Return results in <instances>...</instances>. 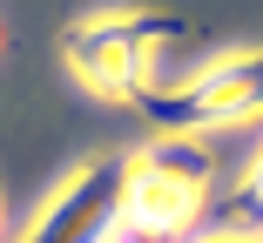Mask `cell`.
<instances>
[{"label": "cell", "mask_w": 263, "mask_h": 243, "mask_svg": "<svg viewBox=\"0 0 263 243\" xmlns=\"http://www.w3.org/2000/svg\"><path fill=\"white\" fill-rule=\"evenodd\" d=\"M209 196V156L196 135H169L162 149H148L128 162L122 182V230L148 236V243H176Z\"/></svg>", "instance_id": "obj_1"}, {"label": "cell", "mask_w": 263, "mask_h": 243, "mask_svg": "<svg viewBox=\"0 0 263 243\" xmlns=\"http://www.w3.org/2000/svg\"><path fill=\"white\" fill-rule=\"evenodd\" d=\"M155 122H169L176 135H202V128H243L263 115V54H223L209 61L189 88L162 95V102L148 108Z\"/></svg>", "instance_id": "obj_2"}, {"label": "cell", "mask_w": 263, "mask_h": 243, "mask_svg": "<svg viewBox=\"0 0 263 243\" xmlns=\"http://www.w3.org/2000/svg\"><path fill=\"white\" fill-rule=\"evenodd\" d=\"M122 182H128V162L74 169L54 196L41 203V216L27 223L21 243H108L122 230Z\"/></svg>", "instance_id": "obj_3"}, {"label": "cell", "mask_w": 263, "mask_h": 243, "mask_svg": "<svg viewBox=\"0 0 263 243\" xmlns=\"http://www.w3.org/2000/svg\"><path fill=\"white\" fill-rule=\"evenodd\" d=\"M68 74L101 102L148 95V21H88L68 34Z\"/></svg>", "instance_id": "obj_4"}, {"label": "cell", "mask_w": 263, "mask_h": 243, "mask_svg": "<svg viewBox=\"0 0 263 243\" xmlns=\"http://www.w3.org/2000/svg\"><path fill=\"white\" fill-rule=\"evenodd\" d=\"M243 196H250V210H263V156H256V169H250V189H243Z\"/></svg>", "instance_id": "obj_5"}]
</instances>
